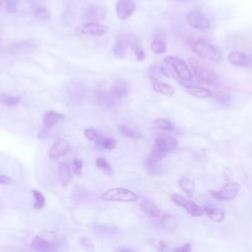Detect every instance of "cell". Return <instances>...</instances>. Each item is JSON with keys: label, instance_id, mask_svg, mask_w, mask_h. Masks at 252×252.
<instances>
[{"label": "cell", "instance_id": "28", "mask_svg": "<svg viewBox=\"0 0 252 252\" xmlns=\"http://www.w3.org/2000/svg\"><path fill=\"white\" fill-rule=\"evenodd\" d=\"M154 125L156 126L157 128H159L162 131H166V132L174 131V129H175L174 125L171 123V121L165 119V118H157L154 121Z\"/></svg>", "mask_w": 252, "mask_h": 252}, {"label": "cell", "instance_id": "3", "mask_svg": "<svg viewBox=\"0 0 252 252\" xmlns=\"http://www.w3.org/2000/svg\"><path fill=\"white\" fill-rule=\"evenodd\" d=\"M178 146L179 141L175 137L169 135L160 136L156 139L150 156L157 160H162L167 154L175 151Z\"/></svg>", "mask_w": 252, "mask_h": 252}, {"label": "cell", "instance_id": "16", "mask_svg": "<svg viewBox=\"0 0 252 252\" xmlns=\"http://www.w3.org/2000/svg\"><path fill=\"white\" fill-rule=\"evenodd\" d=\"M136 40L134 39H128L127 37H119L117 38L115 45L113 46L112 53L116 57H124L126 54V51H127V47H131L133 43Z\"/></svg>", "mask_w": 252, "mask_h": 252}, {"label": "cell", "instance_id": "8", "mask_svg": "<svg viewBox=\"0 0 252 252\" xmlns=\"http://www.w3.org/2000/svg\"><path fill=\"white\" fill-rule=\"evenodd\" d=\"M108 29L106 26L98 24L96 22L84 23L76 28L75 33L80 36H103L106 35Z\"/></svg>", "mask_w": 252, "mask_h": 252}, {"label": "cell", "instance_id": "29", "mask_svg": "<svg viewBox=\"0 0 252 252\" xmlns=\"http://www.w3.org/2000/svg\"><path fill=\"white\" fill-rule=\"evenodd\" d=\"M96 165H97L98 169H100L101 171H103L105 174H107V175H108V176L113 175L112 167H111V165L108 162V161H107L106 159L101 158V157L97 158V160H96Z\"/></svg>", "mask_w": 252, "mask_h": 252}, {"label": "cell", "instance_id": "38", "mask_svg": "<svg viewBox=\"0 0 252 252\" xmlns=\"http://www.w3.org/2000/svg\"><path fill=\"white\" fill-rule=\"evenodd\" d=\"M102 148L106 149V150H113L116 145H117V142L114 138H103L102 142L99 144Z\"/></svg>", "mask_w": 252, "mask_h": 252}, {"label": "cell", "instance_id": "24", "mask_svg": "<svg viewBox=\"0 0 252 252\" xmlns=\"http://www.w3.org/2000/svg\"><path fill=\"white\" fill-rule=\"evenodd\" d=\"M205 212L208 215V217L214 222L221 223L225 219V212L220 208H216V207L205 208Z\"/></svg>", "mask_w": 252, "mask_h": 252}, {"label": "cell", "instance_id": "1", "mask_svg": "<svg viewBox=\"0 0 252 252\" xmlns=\"http://www.w3.org/2000/svg\"><path fill=\"white\" fill-rule=\"evenodd\" d=\"M191 49L195 54L207 61L218 62L222 57L221 52L205 38L195 40L191 46Z\"/></svg>", "mask_w": 252, "mask_h": 252}, {"label": "cell", "instance_id": "13", "mask_svg": "<svg viewBox=\"0 0 252 252\" xmlns=\"http://www.w3.org/2000/svg\"><path fill=\"white\" fill-rule=\"evenodd\" d=\"M131 92V86L130 84L122 79L116 80L111 86L110 93L115 99H123L127 97Z\"/></svg>", "mask_w": 252, "mask_h": 252}, {"label": "cell", "instance_id": "34", "mask_svg": "<svg viewBox=\"0 0 252 252\" xmlns=\"http://www.w3.org/2000/svg\"><path fill=\"white\" fill-rule=\"evenodd\" d=\"M2 5L7 13H15L19 9L18 0H2Z\"/></svg>", "mask_w": 252, "mask_h": 252}, {"label": "cell", "instance_id": "11", "mask_svg": "<svg viewBox=\"0 0 252 252\" xmlns=\"http://www.w3.org/2000/svg\"><path fill=\"white\" fill-rule=\"evenodd\" d=\"M136 5L132 0H118L116 4V14L120 20H126L134 14Z\"/></svg>", "mask_w": 252, "mask_h": 252}, {"label": "cell", "instance_id": "5", "mask_svg": "<svg viewBox=\"0 0 252 252\" xmlns=\"http://www.w3.org/2000/svg\"><path fill=\"white\" fill-rule=\"evenodd\" d=\"M171 200L179 207L183 208L185 211L191 215L192 217H201L205 213V208L199 206L194 201H191L189 199H186L185 197L180 195V194H172Z\"/></svg>", "mask_w": 252, "mask_h": 252}, {"label": "cell", "instance_id": "21", "mask_svg": "<svg viewBox=\"0 0 252 252\" xmlns=\"http://www.w3.org/2000/svg\"><path fill=\"white\" fill-rule=\"evenodd\" d=\"M65 116L59 112H56L54 110H49L45 113L44 116V124L48 129H51L62 119H64Z\"/></svg>", "mask_w": 252, "mask_h": 252}, {"label": "cell", "instance_id": "26", "mask_svg": "<svg viewBox=\"0 0 252 252\" xmlns=\"http://www.w3.org/2000/svg\"><path fill=\"white\" fill-rule=\"evenodd\" d=\"M94 231L97 234L103 236H115L119 234V230L114 227H109L106 225H99L94 227Z\"/></svg>", "mask_w": 252, "mask_h": 252}, {"label": "cell", "instance_id": "36", "mask_svg": "<svg viewBox=\"0 0 252 252\" xmlns=\"http://www.w3.org/2000/svg\"><path fill=\"white\" fill-rule=\"evenodd\" d=\"M35 16H36V19H38L40 21H48V20L51 19L52 14H51L49 9H47L45 7H39L36 10Z\"/></svg>", "mask_w": 252, "mask_h": 252}, {"label": "cell", "instance_id": "35", "mask_svg": "<svg viewBox=\"0 0 252 252\" xmlns=\"http://www.w3.org/2000/svg\"><path fill=\"white\" fill-rule=\"evenodd\" d=\"M160 70H161L162 76H164V77L169 78V79H176L177 76H178L177 73L175 72L174 68L167 63L165 65H161Z\"/></svg>", "mask_w": 252, "mask_h": 252}, {"label": "cell", "instance_id": "10", "mask_svg": "<svg viewBox=\"0 0 252 252\" xmlns=\"http://www.w3.org/2000/svg\"><path fill=\"white\" fill-rule=\"evenodd\" d=\"M228 60L233 65L237 67H243V68L252 67V56L240 51L232 52L228 56Z\"/></svg>", "mask_w": 252, "mask_h": 252}, {"label": "cell", "instance_id": "43", "mask_svg": "<svg viewBox=\"0 0 252 252\" xmlns=\"http://www.w3.org/2000/svg\"><path fill=\"white\" fill-rule=\"evenodd\" d=\"M157 248H158V250H164L166 248V245L163 241L159 240L158 243H157Z\"/></svg>", "mask_w": 252, "mask_h": 252}, {"label": "cell", "instance_id": "33", "mask_svg": "<svg viewBox=\"0 0 252 252\" xmlns=\"http://www.w3.org/2000/svg\"><path fill=\"white\" fill-rule=\"evenodd\" d=\"M84 135H85V137H86L88 140L97 142L98 145L102 142V140H103V138H104L100 133H98V132H97L95 129H93V128H87V129H85V131H84Z\"/></svg>", "mask_w": 252, "mask_h": 252}, {"label": "cell", "instance_id": "32", "mask_svg": "<svg viewBox=\"0 0 252 252\" xmlns=\"http://www.w3.org/2000/svg\"><path fill=\"white\" fill-rule=\"evenodd\" d=\"M1 102L6 107H15L20 104L21 97L19 96H10L7 94L1 95Z\"/></svg>", "mask_w": 252, "mask_h": 252}, {"label": "cell", "instance_id": "25", "mask_svg": "<svg viewBox=\"0 0 252 252\" xmlns=\"http://www.w3.org/2000/svg\"><path fill=\"white\" fill-rule=\"evenodd\" d=\"M179 185L188 197H191L193 195L195 191V182L192 179L184 177L179 181Z\"/></svg>", "mask_w": 252, "mask_h": 252}, {"label": "cell", "instance_id": "39", "mask_svg": "<svg viewBox=\"0 0 252 252\" xmlns=\"http://www.w3.org/2000/svg\"><path fill=\"white\" fill-rule=\"evenodd\" d=\"M130 48H131L132 51L134 52L137 60H143V59H145V53H144V50L137 44V41H135V43H133Z\"/></svg>", "mask_w": 252, "mask_h": 252}, {"label": "cell", "instance_id": "19", "mask_svg": "<svg viewBox=\"0 0 252 252\" xmlns=\"http://www.w3.org/2000/svg\"><path fill=\"white\" fill-rule=\"evenodd\" d=\"M151 83H152L153 90L159 94H162L165 96H174L176 93L175 88L173 86H171L170 84L163 83V82L160 81L159 79L151 80Z\"/></svg>", "mask_w": 252, "mask_h": 252}, {"label": "cell", "instance_id": "4", "mask_svg": "<svg viewBox=\"0 0 252 252\" xmlns=\"http://www.w3.org/2000/svg\"><path fill=\"white\" fill-rule=\"evenodd\" d=\"M190 66L198 81L205 84V85H214L217 82L218 77L215 72L209 67L201 64L199 61L195 59H190Z\"/></svg>", "mask_w": 252, "mask_h": 252}, {"label": "cell", "instance_id": "20", "mask_svg": "<svg viewBox=\"0 0 252 252\" xmlns=\"http://www.w3.org/2000/svg\"><path fill=\"white\" fill-rule=\"evenodd\" d=\"M139 208L143 213L146 215L152 217V218H158L161 215V209L157 206L156 203H154L151 200H145L140 205Z\"/></svg>", "mask_w": 252, "mask_h": 252}, {"label": "cell", "instance_id": "30", "mask_svg": "<svg viewBox=\"0 0 252 252\" xmlns=\"http://www.w3.org/2000/svg\"><path fill=\"white\" fill-rule=\"evenodd\" d=\"M33 196H34V205L33 208L36 210H39L46 205V198L44 194L37 191V190H33Z\"/></svg>", "mask_w": 252, "mask_h": 252}, {"label": "cell", "instance_id": "7", "mask_svg": "<svg viewBox=\"0 0 252 252\" xmlns=\"http://www.w3.org/2000/svg\"><path fill=\"white\" fill-rule=\"evenodd\" d=\"M240 185L234 181H228L218 191H209L215 199L220 201H229L235 198L239 191Z\"/></svg>", "mask_w": 252, "mask_h": 252}, {"label": "cell", "instance_id": "22", "mask_svg": "<svg viewBox=\"0 0 252 252\" xmlns=\"http://www.w3.org/2000/svg\"><path fill=\"white\" fill-rule=\"evenodd\" d=\"M185 90L189 95H191L194 98L197 99H208L212 97L213 93L211 90H209L204 87H198V86H185Z\"/></svg>", "mask_w": 252, "mask_h": 252}, {"label": "cell", "instance_id": "9", "mask_svg": "<svg viewBox=\"0 0 252 252\" xmlns=\"http://www.w3.org/2000/svg\"><path fill=\"white\" fill-rule=\"evenodd\" d=\"M187 24L197 30H206L211 27L209 18L198 10H193L186 15Z\"/></svg>", "mask_w": 252, "mask_h": 252}, {"label": "cell", "instance_id": "12", "mask_svg": "<svg viewBox=\"0 0 252 252\" xmlns=\"http://www.w3.org/2000/svg\"><path fill=\"white\" fill-rule=\"evenodd\" d=\"M70 151V144L65 139H57L49 149V157L51 159H58L65 156Z\"/></svg>", "mask_w": 252, "mask_h": 252}, {"label": "cell", "instance_id": "23", "mask_svg": "<svg viewBox=\"0 0 252 252\" xmlns=\"http://www.w3.org/2000/svg\"><path fill=\"white\" fill-rule=\"evenodd\" d=\"M179 225V220L171 214H164L161 219V227L166 232L176 231Z\"/></svg>", "mask_w": 252, "mask_h": 252}, {"label": "cell", "instance_id": "27", "mask_svg": "<svg viewBox=\"0 0 252 252\" xmlns=\"http://www.w3.org/2000/svg\"><path fill=\"white\" fill-rule=\"evenodd\" d=\"M106 16V12L103 8H100V7H92L90 8L87 12H86V17L90 20H97V21H100L102 19H104Z\"/></svg>", "mask_w": 252, "mask_h": 252}, {"label": "cell", "instance_id": "18", "mask_svg": "<svg viewBox=\"0 0 252 252\" xmlns=\"http://www.w3.org/2000/svg\"><path fill=\"white\" fill-rule=\"evenodd\" d=\"M32 245H33V248L35 250H37V251H53V250L57 249L56 243L48 241L39 235H36L33 238V244Z\"/></svg>", "mask_w": 252, "mask_h": 252}, {"label": "cell", "instance_id": "15", "mask_svg": "<svg viewBox=\"0 0 252 252\" xmlns=\"http://www.w3.org/2000/svg\"><path fill=\"white\" fill-rule=\"evenodd\" d=\"M94 102L103 108H111L115 104V98L111 93L98 92L94 95Z\"/></svg>", "mask_w": 252, "mask_h": 252}, {"label": "cell", "instance_id": "6", "mask_svg": "<svg viewBox=\"0 0 252 252\" xmlns=\"http://www.w3.org/2000/svg\"><path fill=\"white\" fill-rule=\"evenodd\" d=\"M163 61L167 64H170L174 68L178 77L181 80L190 81L192 79L193 75L191 70L189 69V66L181 58H179L177 56H166L164 57Z\"/></svg>", "mask_w": 252, "mask_h": 252}, {"label": "cell", "instance_id": "14", "mask_svg": "<svg viewBox=\"0 0 252 252\" xmlns=\"http://www.w3.org/2000/svg\"><path fill=\"white\" fill-rule=\"evenodd\" d=\"M118 131L121 135L130 139H141L143 137L142 130L137 125L132 123H122L118 125Z\"/></svg>", "mask_w": 252, "mask_h": 252}, {"label": "cell", "instance_id": "2", "mask_svg": "<svg viewBox=\"0 0 252 252\" xmlns=\"http://www.w3.org/2000/svg\"><path fill=\"white\" fill-rule=\"evenodd\" d=\"M101 199L106 202L131 203L137 201L139 199V195L128 188L111 187L101 195Z\"/></svg>", "mask_w": 252, "mask_h": 252}, {"label": "cell", "instance_id": "42", "mask_svg": "<svg viewBox=\"0 0 252 252\" xmlns=\"http://www.w3.org/2000/svg\"><path fill=\"white\" fill-rule=\"evenodd\" d=\"M0 182H1L2 184H11V183H13V180H11L10 178H8L4 175H1V177H0Z\"/></svg>", "mask_w": 252, "mask_h": 252}, {"label": "cell", "instance_id": "40", "mask_svg": "<svg viewBox=\"0 0 252 252\" xmlns=\"http://www.w3.org/2000/svg\"><path fill=\"white\" fill-rule=\"evenodd\" d=\"M80 243L84 248L87 249V250H92L94 248V244H93L92 240L88 237H82L80 239Z\"/></svg>", "mask_w": 252, "mask_h": 252}, {"label": "cell", "instance_id": "44", "mask_svg": "<svg viewBox=\"0 0 252 252\" xmlns=\"http://www.w3.org/2000/svg\"><path fill=\"white\" fill-rule=\"evenodd\" d=\"M114 250L115 251H123V252H132L133 251V249L126 248V247H118V248H115Z\"/></svg>", "mask_w": 252, "mask_h": 252}, {"label": "cell", "instance_id": "37", "mask_svg": "<svg viewBox=\"0 0 252 252\" xmlns=\"http://www.w3.org/2000/svg\"><path fill=\"white\" fill-rule=\"evenodd\" d=\"M84 162L81 159H74L72 162V172L75 174V176L80 177L82 175Z\"/></svg>", "mask_w": 252, "mask_h": 252}, {"label": "cell", "instance_id": "17", "mask_svg": "<svg viewBox=\"0 0 252 252\" xmlns=\"http://www.w3.org/2000/svg\"><path fill=\"white\" fill-rule=\"evenodd\" d=\"M71 180H72V173H71L70 166L65 162H60L58 165V180L60 184L63 187H66L70 184Z\"/></svg>", "mask_w": 252, "mask_h": 252}, {"label": "cell", "instance_id": "31", "mask_svg": "<svg viewBox=\"0 0 252 252\" xmlns=\"http://www.w3.org/2000/svg\"><path fill=\"white\" fill-rule=\"evenodd\" d=\"M150 48L155 54H162L166 52V45L164 41L161 39H154Z\"/></svg>", "mask_w": 252, "mask_h": 252}, {"label": "cell", "instance_id": "45", "mask_svg": "<svg viewBox=\"0 0 252 252\" xmlns=\"http://www.w3.org/2000/svg\"><path fill=\"white\" fill-rule=\"evenodd\" d=\"M176 1H180V2H185V1H188V0H176Z\"/></svg>", "mask_w": 252, "mask_h": 252}, {"label": "cell", "instance_id": "41", "mask_svg": "<svg viewBox=\"0 0 252 252\" xmlns=\"http://www.w3.org/2000/svg\"><path fill=\"white\" fill-rule=\"evenodd\" d=\"M174 251H181V252H189L191 251V245L189 243H185L183 244L182 246L180 247H178V248H175Z\"/></svg>", "mask_w": 252, "mask_h": 252}]
</instances>
